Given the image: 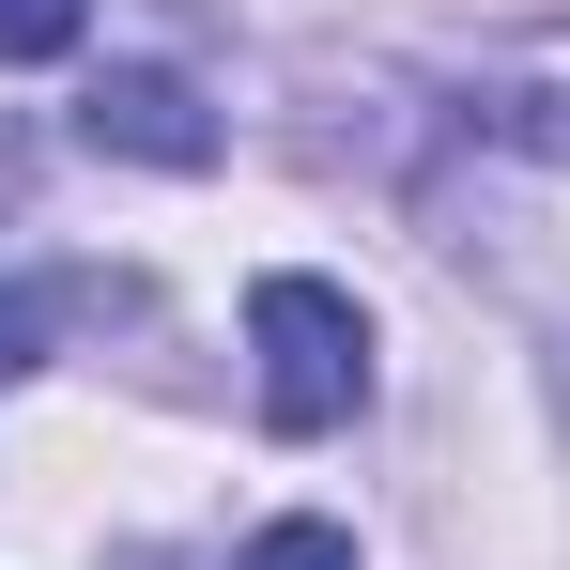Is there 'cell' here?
Returning a JSON list of instances; mask_svg holds the SVG:
<instances>
[{
	"label": "cell",
	"instance_id": "8992f818",
	"mask_svg": "<svg viewBox=\"0 0 570 570\" xmlns=\"http://www.w3.org/2000/svg\"><path fill=\"white\" fill-rule=\"evenodd\" d=\"M94 31V0H0V62H62Z\"/></svg>",
	"mask_w": 570,
	"mask_h": 570
},
{
	"label": "cell",
	"instance_id": "277c9868",
	"mask_svg": "<svg viewBox=\"0 0 570 570\" xmlns=\"http://www.w3.org/2000/svg\"><path fill=\"white\" fill-rule=\"evenodd\" d=\"M232 570H355V524H324V509H293V524H263Z\"/></svg>",
	"mask_w": 570,
	"mask_h": 570
},
{
	"label": "cell",
	"instance_id": "5b68a950",
	"mask_svg": "<svg viewBox=\"0 0 570 570\" xmlns=\"http://www.w3.org/2000/svg\"><path fill=\"white\" fill-rule=\"evenodd\" d=\"M47 355H62V308H47L31 278H0V385H31Z\"/></svg>",
	"mask_w": 570,
	"mask_h": 570
},
{
	"label": "cell",
	"instance_id": "7a4b0ae2",
	"mask_svg": "<svg viewBox=\"0 0 570 570\" xmlns=\"http://www.w3.org/2000/svg\"><path fill=\"white\" fill-rule=\"evenodd\" d=\"M78 139L124 155V170H216V155H232V124H216L200 78H170V62H108L94 94H78Z\"/></svg>",
	"mask_w": 570,
	"mask_h": 570
},
{
	"label": "cell",
	"instance_id": "3957f363",
	"mask_svg": "<svg viewBox=\"0 0 570 570\" xmlns=\"http://www.w3.org/2000/svg\"><path fill=\"white\" fill-rule=\"evenodd\" d=\"M463 139L570 170V31H509V47H478V62H463Z\"/></svg>",
	"mask_w": 570,
	"mask_h": 570
},
{
	"label": "cell",
	"instance_id": "6da1fadb",
	"mask_svg": "<svg viewBox=\"0 0 570 570\" xmlns=\"http://www.w3.org/2000/svg\"><path fill=\"white\" fill-rule=\"evenodd\" d=\"M247 355H263V432H340L371 401V308L340 278H263L247 293Z\"/></svg>",
	"mask_w": 570,
	"mask_h": 570
}]
</instances>
